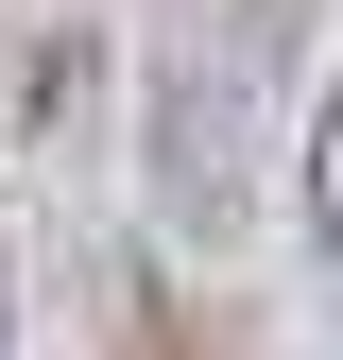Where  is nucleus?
<instances>
[{
  "label": "nucleus",
  "mask_w": 343,
  "mask_h": 360,
  "mask_svg": "<svg viewBox=\"0 0 343 360\" xmlns=\"http://www.w3.org/2000/svg\"><path fill=\"white\" fill-rule=\"evenodd\" d=\"M309 240H326V275H343V86L309 103Z\"/></svg>",
  "instance_id": "f257e3e1"
},
{
  "label": "nucleus",
  "mask_w": 343,
  "mask_h": 360,
  "mask_svg": "<svg viewBox=\"0 0 343 360\" xmlns=\"http://www.w3.org/2000/svg\"><path fill=\"white\" fill-rule=\"evenodd\" d=\"M292 52H309V0H240V86H275Z\"/></svg>",
  "instance_id": "f03ea898"
},
{
  "label": "nucleus",
  "mask_w": 343,
  "mask_h": 360,
  "mask_svg": "<svg viewBox=\"0 0 343 360\" xmlns=\"http://www.w3.org/2000/svg\"><path fill=\"white\" fill-rule=\"evenodd\" d=\"M120 360H224V326H206V309H138V343Z\"/></svg>",
  "instance_id": "7ed1b4c3"
}]
</instances>
